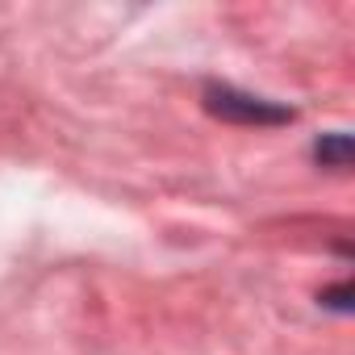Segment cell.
Returning a JSON list of instances; mask_svg holds the SVG:
<instances>
[{
    "instance_id": "3",
    "label": "cell",
    "mask_w": 355,
    "mask_h": 355,
    "mask_svg": "<svg viewBox=\"0 0 355 355\" xmlns=\"http://www.w3.org/2000/svg\"><path fill=\"white\" fill-rule=\"evenodd\" d=\"M318 301H322L326 309H334V313H351V309H355V288H351V280H338V284L322 288Z\"/></svg>"
},
{
    "instance_id": "1",
    "label": "cell",
    "mask_w": 355,
    "mask_h": 355,
    "mask_svg": "<svg viewBox=\"0 0 355 355\" xmlns=\"http://www.w3.org/2000/svg\"><path fill=\"white\" fill-rule=\"evenodd\" d=\"M201 105H205V113H214L218 121H230V125H284L297 117L280 101H268V96H255V92H243V88L218 84V80H209L201 88Z\"/></svg>"
},
{
    "instance_id": "2",
    "label": "cell",
    "mask_w": 355,
    "mask_h": 355,
    "mask_svg": "<svg viewBox=\"0 0 355 355\" xmlns=\"http://www.w3.org/2000/svg\"><path fill=\"white\" fill-rule=\"evenodd\" d=\"M313 159H318L322 167H334V171L351 167V134H343V130L322 134V138L313 142Z\"/></svg>"
}]
</instances>
